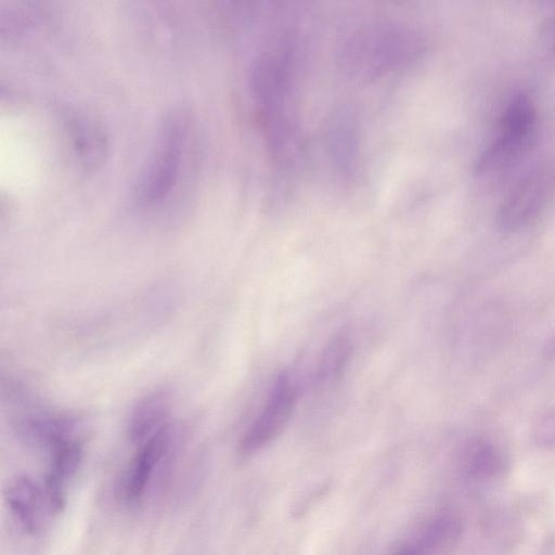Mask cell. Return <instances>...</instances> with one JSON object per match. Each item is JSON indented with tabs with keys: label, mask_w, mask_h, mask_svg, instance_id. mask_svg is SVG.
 <instances>
[{
	"label": "cell",
	"mask_w": 555,
	"mask_h": 555,
	"mask_svg": "<svg viewBox=\"0 0 555 555\" xmlns=\"http://www.w3.org/2000/svg\"><path fill=\"white\" fill-rule=\"evenodd\" d=\"M537 124L533 100L525 92L514 94L502 112L495 137L477 159L476 175L494 179L512 170L531 149Z\"/></svg>",
	"instance_id": "cell-1"
},
{
	"label": "cell",
	"mask_w": 555,
	"mask_h": 555,
	"mask_svg": "<svg viewBox=\"0 0 555 555\" xmlns=\"http://www.w3.org/2000/svg\"><path fill=\"white\" fill-rule=\"evenodd\" d=\"M253 88L275 153L286 154L295 130L289 117V65L284 54H263L253 69Z\"/></svg>",
	"instance_id": "cell-2"
},
{
	"label": "cell",
	"mask_w": 555,
	"mask_h": 555,
	"mask_svg": "<svg viewBox=\"0 0 555 555\" xmlns=\"http://www.w3.org/2000/svg\"><path fill=\"white\" fill-rule=\"evenodd\" d=\"M186 137L184 117L175 113L163 122L156 147L139 184V201L152 205L163 201L175 186Z\"/></svg>",
	"instance_id": "cell-3"
},
{
	"label": "cell",
	"mask_w": 555,
	"mask_h": 555,
	"mask_svg": "<svg viewBox=\"0 0 555 555\" xmlns=\"http://www.w3.org/2000/svg\"><path fill=\"white\" fill-rule=\"evenodd\" d=\"M555 196V168L542 166L524 176L503 198L496 214L505 231H517L532 223Z\"/></svg>",
	"instance_id": "cell-4"
},
{
	"label": "cell",
	"mask_w": 555,
	"mask_h": 555,
	"mask_svg": "<svg viewBox=\"0 0 555 555\" xmlns=\"http://www.w3.org/2000/svg\"><path fill=\"white\" fill-rule=\"evenodd\" d=\"M416 49L411 34L377 28L358 34L345 49V61L352 70L376 74L406 60Z\"/></svg>",
	"instance_id": "cell-5"
},
{
	"label": "cell",
	"mask_w": 555,
	"mask_h": 555,
	"mask_svg": "<svg viewBox=\"0 0 555 555\" xmlns=\"http://www.w3.org/2000/svg\"><path fill=\"white\" fill-rule=\"evenodd\" d=\"M175 443L170 424L139 444L117 485V496L127 505L138 504L169 459Z\"/></svg>",
	"instance_id": "cell-6"
},
{
	"label": "cell",
	"mask_w": 555,
	"mask_h": 555,
	"mask_svg": "<svg viewBox=\"0 0 555 555\" xmlns=\"http://www.w3.org/2000/svg\"><path fill=\"white\" fill-rule=\"evenodd\" d=\"M296 402V390L286 373H282L263 408L247 427L238 443V454L249 457L278 438L287 426Z\"/></svg>",
	"instance_id": "cell-7"
},
{
	"label": "cell",
	"mask_w": 555,
	"mask_h": 555,
	"mask_svg": "<svg viewBox=\"0 0 555 555\" xmlns=\"http://www.w3.org/2000/svg\"><path fill=\"white\" fill-rule=\"evenodd\" d=\"M83 457L79 438L68 440L51 451V460L43 479V493L48 511L61 513L67 502L68 482L75 476Z\"/></svg>",
	"instance_id": "cell-8"
},
{
	"label": "cell",
	"mask_w": 555,
	"mask_h": 555,
	"mask_svg": "<svg viewBox=\"0 0 555 555\" xmlns=\"http://www.w3.org/2000/svg\"><path fill=\"white\" fill-rule=\"evenodd\" d=\"M5 503L18 526L28 534L38 533L47 507L42 488L26 475L11 478L3 490Z\"/></svg>",
	"instance_id": "cell-9"
},
{
	"label": "cell",
	"mask_w": 555,
	"mask_h": 555,
	"mask_svg": "<svg viewBox=\"0 0 555 555\" xmlns=\"http://www.w3.org/2000/svg\"><path fill=\"white\" fill-rule=\"evenodd\" d=\"M171 411V393L158 388L145 395L134 405L128 421V436L135 444H141L166 427Z\"/></svg>",
	"instance_id": "cell-10"
},
{
	"label": "cell",
	"mask_w": 555,
	"mask_h": 555,
	"mask_svg": "<svg viewBox=\"0 0 555 555\" xmlns=\"http://www.w3.org/2000/svg\"><path fill=\"white\" fill-rule=\"evenodd\" d=\"M74 150L81 164L94 168L102 163L105 155V138L94 120L83 115H72L66 120Z\"/></svg>",
	"instance_id": "cell-11"
},
{
	"label": "cell",
	"mask_w": 555,
	"mask_h": 555,
	"mask_svg": "<svg viewBox=\"0 0 555 555\" xmlns=\"http://www.w3.org/2000/svg\"><path fill=\"white\" fill-rule=\"evenodd\" d=\"M461 535V524L451 515L431 519L410 542L420 555H448Z\"/></svg>",
	"instance_id": "cell-12"
},
{
	"label": "cell",
	"mask_w": 555,
	"mask_h": 555,
	"mask_svg": "<svg viewBox=\"0 0 555 555\" xmlns=\"http://www.w3.org/2000/svg\"><path fill=\"white\" fill-rule=\"evenodd\" d=\"M352 353V345L344 335L334 336L325 346L321 356L315 382L320 387L332 386L338 382L348 365Z\"/></svg>",
	"instance_id": "cell-13"
},
{
	"label": "cell",
	"mask_w": 555,
	"mask_h": 555,
	"mask_svg": "<svg viewBox=\"0 0 555 555\" xmlns=\"http://www.w3.org/2000/svg\"><path fill=\"white\" fill-rule=\"evenodd\" d=\"M503 453L493 444L486 441L475 442L468 452V466L474 474L494 476L505 467Z\"/></svg>",
	"instance_id": "cell-14"
},
{
	"label": "cell",
	"mask_w": 555,
	"mask_h": 555,
	"mask_svg": "<svg viewBox=\"0 0 555 555\" xmlns=\"http://www.w3.org/2000/svg\"><path fill=\"white\" fill-rule=\"evenodd\" d=\"M533 436L535 442L542 447L555 446V410L545 413L538 421Z\"/></svg>",
	"instance_id": "cell-15"
},
{
	"label": "cell",
	"mask_w": 555,
	"mask_h": 555,
	"mask_svg": "<svg viewBox=\"0 0 555 555\" xmlns=\"http://www.w3.org/2000/svg\"><path fill=\"white\" fill-rule=\"evenodd\" d=\"M540 555H555V532L547 535L540 550Z\"/></svg>",
	"instance_id": "cell-16"
},
{
	"label": "cell",
	"mask_w": 555,
	"mask_h": 555,
	"mask_svg": "<svg viewBox=\"0 0 555 555\" xmlns=\"http://www.w3.org/2000/svg\"><path fill=\"white\" fill-rule=\"evenodd\" d=\"M550 35H551V48H552V51L555 52V18L551 24Z\"/></svg>",
	"instance_id": "cell-17"
},
{
	"label": "cell",
	"mask_w": 555,
	"mask_h": 555,
	"mask_svg": "<svg viewBox=\"0 0 555 555\" xmlns=\"http://www.w3.org/2000/svg\"><path fill=\"white\" fill-rule=\"evenodd\" d=\"M546 352L551 353L553 356L555 354V337H554L553 341L550 343V345L547 346Z\"/></svg>",
	"instance_id": "cell-18"
}]
</instances>
